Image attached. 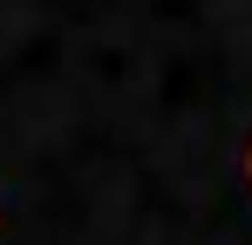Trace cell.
I'll return each instance as SVG.
<instances>
[{
    "label": "cell",
    "mask_w": 252,
    "mask_h": 245,
    "mask_svg": "<svg viewBox=\"0 0 252 245\" xmlns=\"http://www.w3.org/2000/svg\"><path fill=\"white\" fill-rule=\"evenodd\" d=\"M246 177H252V157H246Z\"/></svg>",
    "instance_id": "6da1fadb"
}]
</instances>
